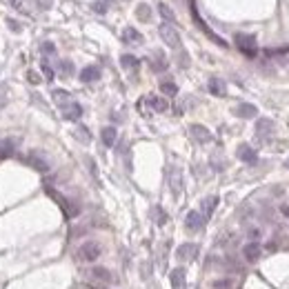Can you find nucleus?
Masks as SVG:
<instances>
[{
  "label": "nucleus",
  "mask_w": 289,
  "mask_h": 289,
  "mask_svg": "<svg viewBox=\"0 0 289 289\" xmlns=\"http://www.w3.org/2000/svg\"><path fill=\"white\" fill-rule=\"evenodd\" d=\"M100 254H102V247L98 245L96 241H87L78 247L76 258L80 260V263H94V260L100 258Z\"/></svg>",
  "instance_id": "obj_1"
},
{
  "label": "nucleus",
  "mask_w": 289,
  "mask_h": 289,
  "mask_svg": "<svg viewBox=\"0 0 289 289\" xmlns=\"http://www.w3.org/2000/svg\"><path fill=\"white\" fill-rule=\"evenodd\" d=\"M24 163H27L31 169L40 171V173H47L49 169H51V163H49V158L43 154V151H38V149L29 151V154L24 156Z\"/></svg>",
  "instance_id": "obj_2"
},
{
  "label": "nucleus",
  "mask_w": 289,
  "mask_h": 289,
  "mask_svg": "<svg viewBox=\"0 0 289 289\" xmlns=\"http://www.w3.org/2000/svg\"><path fill=\"white\" fill-rule=\"evenodd\" d=\"M158 34H160V38H163V43L167 45V47L180 49V34H178V29L173 27V24L163 23V24L158 27Z\"/></svg>",
  "instance_id": "obj_3"
},
{
  "label": "nucleus",
  "mask_w": 289,
  "mask_h": 289,
  "mask_svg": "<svg viewBox=\"0 0 289 289\" xmlns=\"http://www.w3.org/2000/svg\"><path fill=\"white\" fill-rule=\"evenodd\" d=\"M47 193L58 202V205H60V207H63V212L67 214L69 218H76L78 214H80V207H78L73 200H69V198H65V196H60V193H56L53 189H47Z\"/></svg>",
  "instance_id": "obj_4"
},
{
  "label": "nucleus",
  "mask_w": 289,
  "mask_h": 289,
  "mask_svg": "<svg viewBox=\"0 0 289 289\" xmlns=\"http://www.w3.org/2000/svg\"><path fill=\"white\" fill-rule=\"evenodd\" d=\"M236 45L245 56L254 58L258 53V45H256V38L254 36H247V34H236Z\"/></svg>",
  "instance_id": "obj_5"
},
{
  "label": "nucleus",
  "mask_w": 289,
  "mask_h": 289,
  "mask_svg": "<svg viewBox=\"0 0 289 289\" xmlns=\"http://www.w3.org/2000/svg\"><path fill=\"white\" fill-rule=\"evenodd\" d=\"M276 125L271 118H258V122H256V136H258L260 140H267L271 134H274Z\"/></svg>",
  "instance_id": "obj_6"
},
{
  "label": "nucleus",
  "mask_w": 289,
  "mask_h": 289,
  "mask_svg": "<svg viewBox=\"0 0 289 289\" xmlns=\"http://www.w3.org/2000/svg\"><path fill=\"white\" fill-rule=\"evenodd\" d=\"M260 254H263V247H260L258 241H249L242 247V258H245L247 263H256V260L260 258Z\"/></svg>",
  "instance_id": "obj_7"
},
{
  "label": "nucleus",
  "mask_w": 289,
  "mask_h": 289,
  "mask_svg": "<svg viewBox=\"0 0 289 289\" xmlns=\"http://www.w3.org/2000/svg\"><path fill=\"white\" fill-rule=\"evenodd\" d=\"M169 187H171L173 196H178V193L183 192V171H180V167L169 169Z\"/></svg>",
  "instance_id": "obj_8"
},
{
  "label": "nucleus",
  "mask_w": 289,
  "mask_h": 289,
  "mask_svg": "<svg viewBox=\"0 0 289 289\" xmlns=\"http://www.w3.org/2000/svg\"><path fill=\"white\" fill-rule=\"evenodd\" d=\"M60 111H63L65 120H80V116H82V107L78 105V102H73V100L60 107Z\"/></svg>",
  "instance_id": "obj_9"
},
{
  "label": "nucleus",
  "mask_w": 289,
  "mask_h": 289,
  "mask_svg": "<svg viewBox=\"0 0 289 289\" xmlns=\"http://www.w3.org/2000/svg\"><path fill=\"white\" fill-rule=\"evenodd\" d=\"M236 156H238V160H242V163H249V165H254L256 160H258V154H256V149L254 147H249V144H238V149H236Z\"/></svg>",
  "instance_id": "obj_10"
},
{
  "label": "nucleus",
  "mask_w": 289,
  "mask_h": 289,
  "mask_svg": "<svg viewBox=\"0 0 289 289\" xmlns=\"http://www.w3.org/2000/svg\"><path fill=\"white\" fill-rule=\"evenodd\" d=\"M202 225H205V218H202L200 212H187V216H185V227H187L189 231H200Z\"/></svg>",
  "instance_id": "obj_11"
},
{
  "label": "nucleus",
  "mask_w": 289,
  "mask_h": 289,
  "mask_svg": "<svg viewBox=\"0 0 289 289\" xmlns=\"http://www.w3.org/2000/svg\"><path fill=\"white\" fill-rule=\"evenodd\" d=\"M189 131H192V136H193V140H198V143H212L214 140V136H212V131L207 129L205 125H192L189 127Z\"/></svg>",
  "instance_id": "obj_12"
},
{
  "label": "nucleus",
  "mask_w": 289,
  "mask_h": 289,
  "mask_svg": "<svg viewBox=\"0 0 289 289\" xmlns=\"http://www.w3.org/2000/svg\"><path fill=\"white\" fill-rule=\"evenodd\" d=\"M196 256H198V247L193 242H185V245H180L176 249V258L178 260H193Z\"/></svg>",
  "instance_id": "obj_13"
},
{
  "label": "nucleus",
  "mask_w": 289,
  "mask_h": 289,
  "mask_svg": "<svg viewBox=\"0 0 289 289\" xmlns=\"http://www.w3.org/2000/svg\"><path fill=\"white\" fill-rule=\"evenodd\" d=\"M122 43L140 45V43H143V34H140L138 29H134V27H127V29H122Z\"/></svg>",
  "instance_id": "obj_14"
},
{
  "label": "nucleus",
  "mask_w": 289,
  "mask_h": 289,
  "mask_svg": "<svg viewBox=\"0 0 289 289\" xmlns=\"http://www.w3.org/2000/svg\"><path fill=\"white\" fill-rule=\"evenodd\" d=\"M216 205H218V198L216 196H207L205 198V200L200 202V207H202V218H205V220H207L209 216H212L214 212H216Z\"/></svg>",
  "instance_id": "obj_15"
},
{
  "label": "nucleus",
  "mask_w": 289,
  "mask_h": 289,
  "mask_svg": "<svg viewBox=\"0 0 289 289\" xmlns=\"http://www.w3.org/2000/svg\"><path fill=\"white\" fill-rule=\"evenodd\" d=\"M144 100H147V105H149L154 111H158V114H163V111H167V107H169V102L165 100L163 96H147V98H144Z\"/></svg>",
  "instance_id": "obj_16"
},
{
  "label": "nucleus",
  "mask_w": 289,
  "mask_h": 289,
  "mask_svg": "<svg viewBox=\"0 0 289 289\" xmlns=\"http://www.w3.org/2000/svg\"><path fill=\"white\" fill-rule=\"evenodd\" d=\"M16 144H18V140L16 138H2L0 140V158H7V156L14 154Z\"/></svg>",
  "instance_id": "obj_17"
},
{
  "label": "nucleus",
  "mask_w": 289,
  "mask_h": 289,
  "mask_svg": "<svg viewBox=\"0 0 289 289\" xmlns=\"http://www.w3.org/2000/svg\"><path fill=\"white\" fill-rule=\"evenodd\" d=\"M89 276H92L94 280H100V283H114V276H111V271L105 269V267H94V269L89 271Z\"/></svg>",
  "instance_id": "obj_18"
},
{
  "label": "nucleus",
  "mask_w": 289,
  "mask_h": 289,
  "mask_svg": "<svg viewBox=\"0 0 289 289\" xmlns=\"http://www.w3.org/2000/svg\"><path fill=\"white\" fill-rule=\"evenodd\" d=\"M100 78V69L96 67V65H89V67H85L80 72V80L82 82H94V80H98Z\"/></svg>",
  "instance_id": "obj_19"
},
{
  "label": "nucleus",
  "mask_w": 289,
  "mask_h": 289,
  "mask_svg": "<svg viewBox=\"0 0 289 289\" xmlns=\"http://www.w3.org/2000/svg\"><path fill=\"white\" fill-rule=\"evenodd\" d=\"M256 114H258V109H256L254 105H249V102H242V105L236 107L238 118H256Z\"/></svg>",
  "instance_id": "obj_20"
},
{
  "label": "nucleus",
  "mask_w": 289,
  "mask_h": 289,
  "mask_svg": "<svg viewBox=\"0 0 289 289\" xmlns=\"http://www.w3.org/2000/svg\"><path fill=\"white\" fill-rule=\"evenodd\" d=\"M169 283H171L173 289L183 287V283H185V269H183V267H176V269L169 274Z\"/></svg>",
  "instance_id": "obj_21"
},
{
  "label": "nucleus",
  "mask_w": 289,
  "mask_h": 289,
  "mask_svg": "<svg viewBox=\"0 0 289 289\" xmlns=\"http://www.w3.org/2000/svg\"><path fill=\"white\" fill-rule=\"evenodd\" d=\"M100 138H102V143H105L107 147H114L116 138H118V131H116V127H105V129L100 131Z\"/></svg>",
  "instance_id": "obj_22"
},
{
  "label": "nucleus",
  "mask_w": 289,
  "mask_h": 289,
  "mask_svg": "<svg viewBox=\"0 0 289 289\" xmlns=\"http://www.w3.org/2000/svg\"><path fill=\"white\" fill-rule=\"evenodd\" d=\"M209 92L214 94V96H225V92H227V87H225V82L220 80V78H212L209 80Z\"/></svg>",
  "instance_id": "obj_23"
},
{
  "label": "nucleus",
  "mask_w": 289,
  "mask_h": 289,
  "mask_svg": "<svg viewBox=\"0 0 289 289\" xmlns=\"http://www.w3.org/2000/svg\"><path fill=\"white\" fill-rule=\"evenodd\" d=\"M53 100L58 102V105L63 107V105H67V102H72V94L69 92H65V89H53Z\"/></svg>",
  "instance_id": "obj_24"
},
{
  "label": "nucleus",
  "mask_w": 289,
  "mask_h": 289,
  "mask_svg": "<svg viewBox=\"0 0 289 289\" xmlns=\"http://www.w3.org/2000/svg\"><path fill=\"white\" fill-rule=\"evenodd\" d=\"M160 92H163L165 96H176V94H178V87L171 80H163L160 82Z\"/></svg>",
  "instance_id": "obj_25"
},
{
  "label": "nucleus",
  "mask_w": 289,
  "mask_h": 289,
  "mask_svg": "<svg viewBox=\"0 0 289 289\" xmlns=\"http://www.w3.org/2000/svg\"><path fill=\"white\" fill-rule=\"evenodd\" d=\"M151 69H154V72H165V69H167V60H165V56L160 51L156 53L154 60H151Z\"/></svg>",
  "instance_id": "obj_26"
},
{
  "label": "nucleus",
  "mask_w": 289,
  "mask_h": 289,
  "mask_svg": "<svg viewBox=\"0 0 289 289\" xmlns=\"http://www.w3.org/2000/svg\"><path fill=\"white\" fill-rule=\"evenodd\" d=\"M158 11H160V16H163V18L167 20L169 24H171L173 20H176V14H173V11H171V7H169V5H165V2H160V5H158Z\"/></svg>",
  "instance_id": "obj_27"
},
{
  "label": "nucleus",
  "mask_w": 289,
  "mask_h": 289,
  "mask_svg": "<svg viewBox=\"0 0 289 289\" xmlns=\"http://www.w3.org/2000/svg\"><path fill=\"white\" fill-rule=\"evenodd\" d=\"M120 65L125 69H136L140 63H138V58H136V56H129V53H125V56L120 58Z\"/></svg>",
  "instance_id": "obj_28"
},
{
  "label": "nucleus",
  "mask_w": 289,
  "mask_h": 289,
  "mask_svg": "<svg viewBox=\"0 0 289 289\" xmlns=\"http://www.w3.org/2000/svg\"><path fill=\"white\" fill-rule=\"evenodd\" d=\"M151 214H154V218H156V222H158V225H165V222H167V214H165L160 207H154V209H151Z\"/></svg>",
  "instance_id": "obj_29"
},
{
  "label": "nucleus",
  "mask_w": 289,
  "mask_h": 289,
  "mask_svg": "<svg viewBox=\"0 0 289 289\" xmlns=\"http://www.w3.org/2000/svg\"><path fill=\"white\" fill-rule=\"evenodd\" d=\"M76 138L82 140V143H89V140H92V136H89V129H87V127H78V129H76Z\"/></svg>",
  "instance_id": "obj_30"
},
{
  "label": "nucleus",
  "mask_w": 289,
  "mask_h": 289,
  "mask_svg": "<svg viewBox=\"0 0 289 289\" xmlns=\"http://www.w3.org/2000/svg\"><path fill=\"white\" fill-rule=\"evenodd\" d=\"M138 18L140 20H149V7H147V5H140L138 7Z\"/></svg>",
  "instance_id": "obj_31"
},
{
  "label": "nucleus",
  "mask_w": 289,
  "mask_h": 289,
  "mask_svg": "<svg viewBox=\"0 0 289 289\" xmlns=\"http://www.w3.org/2000/svg\"><path fill=\"white\" fill-rule=\"evenodd\" d=\"M40 51L47 53V56H51V53H56V47H53L51 43H43V45H40Z\"/></svg>",
  "instance_id": "obj_32"
},
{
  "label": "nucleus",
  "mask_w": 289,
  "mask_h": 289,
  "mask_svg": "<svg viewBox=\"0 0 289 289\" xmlns=\"http://www.w3.org/2000/svg\"><path fill=\"white\" fill-rule=\"evenodd\" d=\"M43 73L47 76V80H53V69L49 67V63H45V60H43Z\"/></svg>",
  "instance_id": "obj_33"
},
{
  "label": "nucleus",
  "mask_w": 289,
  "mask_h": 289,
  "mask_svg": "<svg viewBox=\"0 0 289 289\" xmlns=\"http://www.w3.org/2000/svg\"><path fill=\"white\" fill-rule=\"evenodd\" d=\"M60 69H63V72H65V73H72V72H73L72 63H60Z\"/></svg>",
  "instance_id": "obj_34"
},
{
  "label": "nucleus",
  "mask_w": 289,
  "mask_h": 289,
  "mask_svg": "<svg viewBox=\"0 0 289 289\" xmlns=\"http://www.w3.org/2000/svg\"><path fill=\"white\" fill-rule=\"evenodd\" d=\"M11 2H14V7H16V9L24 11V0H11Z\"/></svg>",
  "instance_id": "obj_35"
},
{
  "label": "nucleus",
  "mask_w": 289,
  "mask_h": 289,
  "mask_svg": "<svg viewBox=\"0 0 289 289\" xmlns=\"http://www.w3.org/2000/svg\"><path fill=\"white\" fill-rule=\"evenodd\" d=\"M27 76H29V80L34 82V85H38V82H40V78H38V76H36V73H34V72H29V73H27Z\"/></svg>",
  "instance_id": "obj_36"
},
{
  "label": "nucleus",
  "mask_w": 289,
  "mask_h": 289,
  "mask_svg": "<svg viewBox=\"0 0 289 289\" xmlns=\"http://www.w3.org/2000/svg\"><path fill=\"white\" fill-rule=\"evenodd\" d=\"M7 24H9V27L14 29V31H20V24L16 23V20H7Z\"/></svg>",
  "instance_id": "obj_37"
},
{
  "label": "nucleus",
  "mask_w": 289,
  "mask_h": 289,
  "mask_svg": "<svg viewBox=\"0 0 289 289\" xmlns=\"http://www.w3.org/2000/svg\"><path fill=\"white\" fill-rule=\"evenodd\" d=\"M280 214H283L285 218H289V205H283V207H280Z\"/></svg>",
  "instance_id": "obj_38"
},
{
  "label": "nucleus",
  "mask_w": 289,
  "mask_h": 289,
  "mask_svg": "<svg viewBox=\"0 0 289 289\" xmlns=\"http://www.w3.org/2000/svg\"><path fill=\"white\" fill-rule=\"evenodd\" d=\"M249 236H251V238H258V236H260V229H251V231H249Z\"/></svg>",
  "instance_id": "obj_39"
},
{
  "label": "nucleus",
  "mask_w": 289,
  "mask_h": 289,
  "mask_svg": "<svg viewBox=\"0 0 289 289\" xmlns=\"http://www.w3.org/2000/svg\"><path fill=\"white\" fill-rule=\"evenodd\" d=\"M287 167H289V160H287Z\"/></svg>",
  "instance_id": "obj_40"
}]
</instances>
